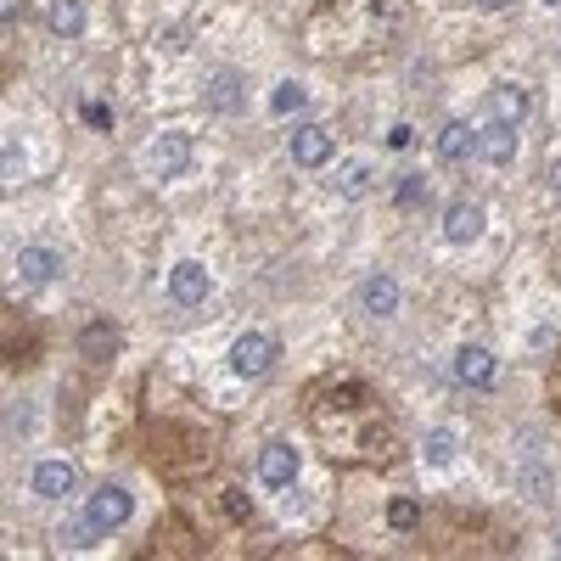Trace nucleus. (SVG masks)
Masks as SVG:
<instances>
[{"mask_svg": "<svg viewBox=\"0 0 561 561\" xmlns=\"http://www.w3.org/2000/svg\"><path fill=\"white\" fill-rule=\"evenodd\" d=\"M275 365V337L270 331H242L231 343V371L247 376V382H259V376H270Z\"/></svg>", "mask_w": 561, "mask_h": 561, "instance_id": "f257e3e1", "label": "nucleus"}, {"mask_svg": "<svg viewBox=\"0 0 561 561\" xmlns=\"http://www.w3.org/2000/svg\"><path fill=\"white\" fill-rule=\"evenodd\" d=\"M146 169L158 174V180H174V174H186V163H191V135L186 130H163L158 141L146 146Z\"/></svg>", "mask_w": 561, "mask_h": 561, "instance_id": "f03ea898", "label": "nucleus"}, {"mask_svg": "<svg viewBox=\"0 0 561 561\" xmlns=\"http://www.w3.org/2000/svg\"><path fill=\"white\" fill-rule=\"evenodd\" d=\"M130 511H135V494L124 489V483H101V489L90 494V505H85V517L96 522L101 533L124 528V522H130Z\"/></svg>", "mask_w": 561, "mask_h": 561, "instance_id": "7ed1b4c3", "label": "nucleus"}, {"mask_svg": "<svg viewBox=\"0 0 561 561\" xmlns=\"http://www.w3.org/2000/svg\"><path fill=\"white\" fill-rule=\"evenodd\" d=\"M208 292H214V275L202 270L197 259H180V264L169 270V298L180 303V309H197Z\"/></svg>", "mask_w": 561, "mask_h": 561, "instance_id": "20e7f679", "label": "nucleus"}, {"mask_svg": "<svg viewBox=\"0 0 561 561\" xmlns=\"http://www.w3.org/2000/svg\"><path fill=\"white\" fill-rule=\"evenodd\" d=\"M477 158L494 163V169H505V163L517 158V130H511V124H500V118H489V124L477 130Z\"/></svg>", "mask_w": 561, "mask_h": 561, "instance_id": "39448f33", "label": "nucleus"}, {"mask_svg": "<svg viewBox=\"0 0 561 561\" xmlns=\"http://www.w3.org/2000/svg\"><path fill=\"white\" fill-rule=\"evenodd\" d=\"M483 236V208L477 202H449L444 208V242L449 247H466Z\"/></svg>", "mask_w": 561, "mask_h": 561, "instance_id": "423d86ee", "label": "nucleus"}, {"mask_svg": "<svg viewBox=\"0 0 561 561\" xmlns=\"http://www.w3.org/2000/svg\"><path fill=\"white\" fill-rule=\"evenodd\" d=\"M17 275H23L29 287H45V281L62 275V253L57 247H17Z\"/></svg>", "mask_w": 561, "mask_h": 561, "instance_id": "0eeeda50", "label": "nucleus"}, {"mask_svg": "<svg viewBox=\"0 0 561 561\" xmlns=\"http://www.w3.org/2000/svg\"><path fill=\"white\" fill-rule=\"evenodd\" d=\"M360 309L365 315H376V320H388L393 309H399V281H393V275H365L360 281Z\"/></svg>", "mask_w": 561, "mask_h": 561, "instance_id": "6e6552de", "label": "nucleus"}, {"mask_svg": "<svg viewBox=\"0 0 561 561\" xmlns=\"http://www.w3.org/2000/svg\"><path fill=\"white\" fill-rule=\"evenodd\" d=\"M259 477L270 489H287L292 477H298V449L292 444H264L259 449Z\"/></svg>", "mask_w": 561, "mask_h": 561, "instance_id": "1a4fd4ad", "label": "nucleus"}, {"mask_svg": "<svg viewBox=\"0 0 561 561\" xmlns=\"http://www.w3.org/2000/svg\"><path fill=\"white\" fill-rule=\"evenodd\" d=\"M326 158H331V135L320 130V124H298V130H292V163H298V169H320Z\"/></svg>", "mask_w": 561, "mask_h": 561, "instance_id": "9d476101", "label": "nucleus"}, {"mask_svg": "<svg viewBox=\"0 0 561 561\" xmlns=\"http://www.w3.org/2000/svg\"><path fill=\"white\" fill-rule=\"evenodd\" d=\"M494 371H500V365H494L489 348H472V343H466L461 354H455V382H461V388H489Z\"/></svg>", "mask_w": 561, "mask_h": 561, "instance_id": "9b49d317", "label": "nucleus"}, {"mask_svg": "<svg viewBox=\"0 0 561 561\" xmlns=\"http://www.w3.org/2000/svg\"><path fill=\"white\" fill-rule=\"evenodd\" d=\"M34 494H40V500H68L73 494V466L68 461H40L34 466Z\"/></svg>", "mask_w": 561, "mask_h": 561, "instance_id": "f8f14e48", "label": "nucleus"}, {"mask_svg": "<svg viewBox=\"0 0 561 561\" xmlns=\"http://www.w3.org/2000/svg\"><path fill=\"white\" fill-rule=\"evenodd\" d=\"M438 158L444 163H466V158H477V130L472 124H444V135H438Z\"/></svg>", "mask_w": 561, "mask_h": 561, "instance_id": "ddd939ff", "label": "nucleus"}, {"mask_svg": "<svg viewBox=\"0 0 561 561\" xmlns=\"http://www.w3.org/2000/svg\"><path fill=\"white\" fill-rule=\"evenodd\" d=\"M489 113L500 118V124H511V130H517L522 118H528V90H522V85H494L489 90Z\"/></svg>", "mask_w": 561, "mask_h": 561, "instance_id": "4468645a", "label": "nucleus"}, {"mask_svg": "<svg viewBox=\"0 0 561 561\" xmlns=\"http://www.w3.org/2000/svg\"><path fill=\"white\" fill-rule=\"evenodd\" d=\"M208 107H214V113H242V73L219 68L214 79H208Z\"/></svg>", "mask_w": 561, "mask_h": 561, "instance_id": "2eb2a0df", "label": "nucleus"}, {"mask_svg": "<svg viewBox=\"0 0 561 561\" xmlns=\"http://www.w3.org/2000/svg\"><path fill=\"white\" fill-rule=\"evenodd\" d=\"M79 354H85V360H113V354H118V331L107 326V320H90V326L79 331Z\"/></svg>", "mask_w": 561, "mask_h": 561, "instance_id": "dca6fc26", "label": "nucleus"}, {"mask_svg": "<svg viewBox=\"0 0 561 561\" xmlns=\"http://www.w3.org/2000/svg\"><path fill=\"white\" fill-rule=\"evenodd\" d=\"M45 23H51V34H62V40L85 34V0H51Z\"/></svg>", "mask_w": 561, "mask_h": 561, "instance_id": "f3484780", "label": "nucleus"}, {"mask_svg": "<svg viewBox=\"0 0 561 561\" xmlns=\"http://www.w3.org/2000/svg\"><path fill=\"white\" fill-rule=\"evenodd\" d=\"M455 449H461L455 427H432L427 444H421V455H427V466H449V461H455Z\"/></svg>", "mask_w": 561, "mask_h": 561, "instance_id": "a211bd4d", "label": "nucleus"}, {"mask_svg": "<svg viewBox=\"0 0 561 561\" xmlns=\"http://www.w3.org/2000/svg\"><path fill=\"white\" fill-rule=\"evenodd\" d=\"M365 191H371V163H343V169H337V197H365Z\"/></svg>", "mask_w": 561, "mask_h": 561, "instance_id": "6ab92c4d", "label": "nucleus"}, {"mask_svg": "<svg viewBox=\"0 0 561 561\" xmlns=\"http://www.w3.org/2000/svg\"><path fill=\"white\" fill-rule=\"evenodd\" d=\"M303 101H309V90H303L298 79H281V85H275V96H270V107H275V113H298Z\"/></svg>", "mask_w": 561, "mask_h": 561, "instance_id": "aec40b11", "label": "nucleus"}, {"mask_svg": "<svg viewBox=\"0 0 561 561\" xmlns=\"http://www.w3.org/2000/svg\"><path fill=\"white\" fill-rule=\"evenodd\" d=\"M427 197H432L427 174H399V208H421Z\"/></svg>", "mask_w": 561, "mask_h": 561, "instance_id": "412c9836", "label": "nucleus"}, {"mask_svg": "<svg viewBox=\"0 0 561 561\" xmlns=\"http://www.w3.org/2000/svg\"><path fill=\"white\" fill-rule=\"evenodd\" d=\"M388 522H393L399 533H410V528L421 522V505H416V500H393V505H388Z\"/></svg>", "mask_w": 561, "mask_h": 561, "instance_id": "4be33fe9", "label": "nucleus"}, {"mask_svg": "<svg viewBox=\"0 0 561 561\" xmlns=\"http://www.w3.org/2000/svg\"><path fill=\"white\" fill-rule=\"evenodd\" d=\"M522 489H528V500H550V472L545 466H528L522 472Z\"/></svg>", "mask_w": 561, "mask_h": 561, "instance_id": "5701e85b", "label": "nucleus"}, {"mask_svg": "<svg viewBox=\"0 0 561 561\" xmlns=\"http://www.w3.org/2000/svg\"><path fill=\"white\" fill-rule=\"evenodd\" d=\"M96 533H101V528L85 517V522H73V528H62V539H68V545H96Z\"/></svg>", "mask_w": 561, "mask_h": 561, "instance_id": "b1692460", "label": "nucleus"}, {"mask_svg": "<svg viewBox=\"0 0 561 561\" xmlns=\"http://www.w3.org/2000/svg\"><path fill=\"white\" fill-rule=\"evenodd\" d=\"M6 432H12V438H23V432H29V404H12V421H6Z\"/></svg>", "mask_w": 561, "mask_h": 561, "instance_id": "393cba45", "label": "nucleus"}, {"mask_svg": "<svg viewBox=\"0 0 561 561\" xmlns=\"http://www.w3.org/2000/svg\"><path fill=\"white\" fill-rule=\"evenodd\" d=\"M225 511H231L236 522H242V517H253V505L242 500V489H231V494H225Z\"/></svg>", "mask_w": 561, "mask_h": 561, "instance_id": "a878e982", "label": "nucleus"}, {"mask_svg": "<svg viewBox=\"0 0 561 561\" xmlns=\"http://www.w3.org/2000/svg\"><path fill=\"white\" fill-rule=\"evenodd\" d=\"M410 141H416V130H410V124H393V135H388V146H393V152H404Z\"/></svg>", "mask_w": 561, "mask_h": 561, "instance_id": "bb28decb", "label": "nucleus"}, {"mask_svg": "<svg viewBox=\"0 0 561 561\" xmlns=\"http://www.w3.org/2000/svg\"><path fill=\"white\" fill-rule=\"evenodd\" d=\"M85 118H90V124H96V130H107V124H113V113H107L101 101H90V107H85Z\"/></svg>", "mask_w": 561, "mask_h": 561, "instance_id": "cd10ccee", "label": "nucleus"}, {"mask_svg": "<svg viewBox=\"0 0 561 561\" xmlns=\"http://www.w3.org/2000/svg\"><path fill=\"white\" fill-rule=\"evenodd\" d=\"M17 169H23V152H17V141H6V180H17Z\"/></svg>", "mask_w": 561, "mask_h": 561, "instance_id": "c85d7f7f", "label": "nucleus"}, {"mask_svg": "<svg viewBox=\"0 0 561 561\" xmlns=\"http://www.w3.org/2000/svg\"><path fill=\"white\" fill-rule=\"evenodd\" d=\"M17 12H23V0H0V17L6 23H17Z\"/></svg>", "mask_w": 561, "mask_h": 561, "instance_id": "c756f323", "label": "nucleus"}, {"mask_svg": "<svg viewBox=\"0 0 561 561\" xmlns=\"http://www.w3.org/2000/svg\"><path fill=\"white\" fill-rule=\"evenodd\" d=\"M550 191L561 197V163H550Z\"/></svg>", "mask_w": 561, "mask_h": 561, "instance_id": "7c9ffc66", "label": "nucleus"}, {"mask_svg": "<svg viewBox=\"0 0 561 561\" xmlns=\"http://www.w3.org/2000/svg\"><path fill=\"white\" fill-rule=\"evenodd\" d=\"M483 6H489V12H500V6H511V0H483Z\"/></svg>", "mask_w": 561, "mask_h": 561, "instance_id": "2f4dec72", "label": "nucleus"}, {"mask_svg": "<svg viewBox=\"0 0 561 561\" xmlns=\"http://www.w3.org/2000/svg\"><path fill=\"white\" fill-rule=\"evenodd\" d=\"M556 550H561V539H556Z\"/></svg>", "mask_w": 561, "mask_h": 561, "instance_id": "473e14b6", "label": "nucleus"}]
</instances>
